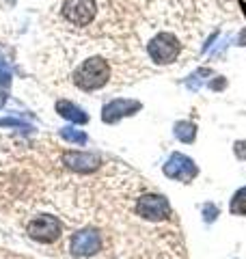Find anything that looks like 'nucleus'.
Here are the masks:
<instances>
[{
  "instance_id": "0eeeda50",
  "label": "nucleus",
  "mask_w": 246,
  "mask_h": 259,
  "mask_svg": "<svg viewBox=\"0 0 246 259\" xmlns=\"http://www.w3.org/2000/svg\"><path fill=\"white\" fill-rule=\"evenodd\" d=\"M102 248V238L95 229H82L71 238V255L73 257H91Z\"/></svg>"
},
{
  "instance_id": "4468645a",
  "label": "nucleus",
  "mask_w": 246,
  "mask_h": 259,
  "mask_svg": "<svg viewBox=\"0 0 246 259\" xmlns=\"http://www.w3.org/2000/svg\"><path fill=\"white\" fill-rule=\"evenodd\" d=\"M208 76H212V69H196L194 74L186 80V87L192 89V91H196V89H199L205 80H208Z\"/></svg>"
},
{
  "instance_id": "2eb2a0df",
  "label": "nucleus",
  "mask_w": 246,
  "mask_h": 259,
  "mask_svg": "<svg viewBox=\"0 0 246 259\" xmlns=\"http://www.w3.org/2000/svg\"><path fill=\"white\" fill-rule=\"evenodd\" d=\"M218 216H220V209L214 203H205L203 205V218H205V223H214Z\"/></svg>"
},
{
  "instance_id": "7ed1b4c3",
  "label": "nucleus",
  "mask_w": 246,
  "mask_h": 259,
  "mask_svg": "<svg viewBox=\"0 0 246 259\" xmlns=\"http://www.w3.org/2000/svg\"><path fill=\"white\" fill-rule=\"evenodd\" d=\"M61 229L63 227L59 223V218L50 216V214L32 218V221L28 223V227H26L28 236L32 240H37V242H44V244H50V242L59 240L61 238Z\"/></svg>"
},
{
  "instance_id": "9b49d317",
  "label": "nucleus",
  "mask_w": 246,
  "mask_h": 259,
  "mask_svg": "<svg viewBox=\"0 0 246 259\" xmlns=\"http://www.w3.org/2000/svg\"><path fill=\"white\" fill-rule=\"evenodd\" d=\"M173 132L177 136V141H182V143H194L196 139V125L192 121H177Z\"/></svg>"
},
{
  "instance_id": "f8f14e48",
  "label": "nucleus",
  "mask_w": 246,
  "mask_h": 259,
  "mask_svg": "<svg viewBox=\"0 0 246 259\" xmlns=\"http://www.w3.org/2000/svg\"><path fill=\"white\" fill-rule=\"evenodd\" d=\"M229 209H231L233 216H246V186H244V188H240L231 197Z\"/></svg>"
},
{
  "instance_id": "39448f33",
  "label": "nucleus",
  "mask_w": 246,
  "mask_h": 259,
  "mask_svg": "<svg viewBox=\"0 0 246 259\" xmlns=\"http://www.w3.org/2000/svg\"><path fill=\"white\" fill-rule=\"evenodd\" d=\"M95 0H65L63 5V18L76 26H89L95 18Z\"/></svg>"
},
{
  "instance_id": "f03ea898",
  "label": "nucleus",
  "mask_w": 246,
  "mask_h": 259,
  "mask_svg": "<svg viewBox=\"0 0 246 259\" xmlns=\"http://www.w3.org/2000/svg\"><path fill=\"white\" fill-rule=\"evenodd\" d=\"M147 52H149L153 63L169 65L177 59L179 52H182V44H179V39L175 35H171V32H160V35H155L149 41Z\"/></svg>"
},
{
  "instance_id": "ddd939ff",
  "label": "nucleus",
  "mask_w": 246,
  "mask_h": 259,
  "mask_svg": "<svg viewBox=\"0 0 246 259\" xmlns=\"http://www.w3.org/2000/svg\"><path fill=\"white\" fill-rule=\"evenodd\" d=\"M61 136L65 141L69 143H76V145H85L87 143V134L82 130H76V127H63L61 130Z\"/></svg>"
},
{
  "instance_id": "20e7f679",
  "label": "nucleus",
  "mask_w": 246,
  "mask_h": 259,
  "mask_svg": "<svg viewBox=\"0 0 246 259\" xmlns=\"http://www.w3.org/2000/svg\"><path fill=\"white\" fill-rule=\"evenodd\" d=\"M136 212L138 216L147 218V221H167L171 216V205L167 197H162V194H145V197L138 199L136 203Z\"/></svg>"
},
{
  "instance_id": "9d476101",
  "label": "nucleus",
  "mask_w": 246,
  "mask_h": 259,
  "mask_svg": "<svg viewBox=\"0 0 246 259\" xmlns=\"http://www.w3.org/2000/svg\"><path fill=\"white\" fill-rule=\"evenodd\" d=\"M56 112H59L61 117H65L67 121H73V123H87L89 121V115L82 108H78L76 104H71L67 100H61V102H56Z\"/></svg>"
},
{
  "instance_id": "dca6fc26",
  "label": "nucleus",
  "mask_w": 246,
  "mask_h": 259,
  "mask_svg": "<svg viewBox=\"0 0 246 259\" xmlns=\"http://www.w3.org/2000/svg\"><path fill=\"white\" fill-rule=\"evenodd\" d=\"M233 153L237 160H246V141H237L233 145Z\"/></svg>"
},
{
  "instance_id": "f3484780",
  "label": "nucleus",
  "mask_w": 246,
  "mask_h": 259,
  "mask_svg": "<svg viewBox=\"0 0 246 259\" xmlns=\"http://www.w3.org/2000/svg\"><path fill=\"white\" fill-rule=\"evenodd\" d=\"M240 7H242V9H244V13H246V3H242V0H240Z\"/></svg>"
},
{
  "instance_id": "6e6552de",
  "label": "nucleus",
  "mask_w": 246,
  "mask_h": 259,
  "mask_svg": "<svg viewBox=\"0 0 246 259\" xmlns=\"http://www.w3.org/2000/svg\"><path fill=\"white\" fill-rule=\"evenodd\" d=\"M63 164L76 173H93L95 168H100L102 160L97 153H89V151H65Z\"/></svg>"
},
{
  "instance_id": "f257e3e1",
  "label": "nucleus",
  "mask_w": 246,
  "mask_h": 259,
  "mask_svg": "<svg viewBox=\"0 0 246 259\" xmlns=\"http://www.w3.org/2000/svg\"><path fill=\"white\" fill-rule=\"evenodd\" d=\"M110 80V65L100 56H93L73 71V84L82 91H97Z\"/></svg>"
},
{
  "instance_id": "1a4fd4ad",
  "label": "nucleus",
  "mask_w": 246,
  "mask_h": 259,
  "mask_svg": "<svg viewBox=\"0 0 246 259\" xmlns=\"http://www.w3.org/2000/svg\"><path fill=\"white\" fill-rule=\"evenodd\" d=\"M141 110V102L134 100H112L110 104H106L102 110V119L104 123H117L123 117H130L134 112Z\"/></svg>"
},
{
  "instance_id": "423d86ee",
  "label": "nucleus",
  "mask_w": 246,
  "mask_h": 259,
  "mask_svg": "<svg viewBox=\"0 0 246 259\" xmlns=\"http://www.w3.org/2000/svg\"><path fill=\"white\" fill-rule=\"evenodd\" d=\"M164 175L171 177V180L188 184L199 175V168H196L192 158L184 156V153H173V156L167 160V164H164Z\"/></svg>"
}]
</instances>
